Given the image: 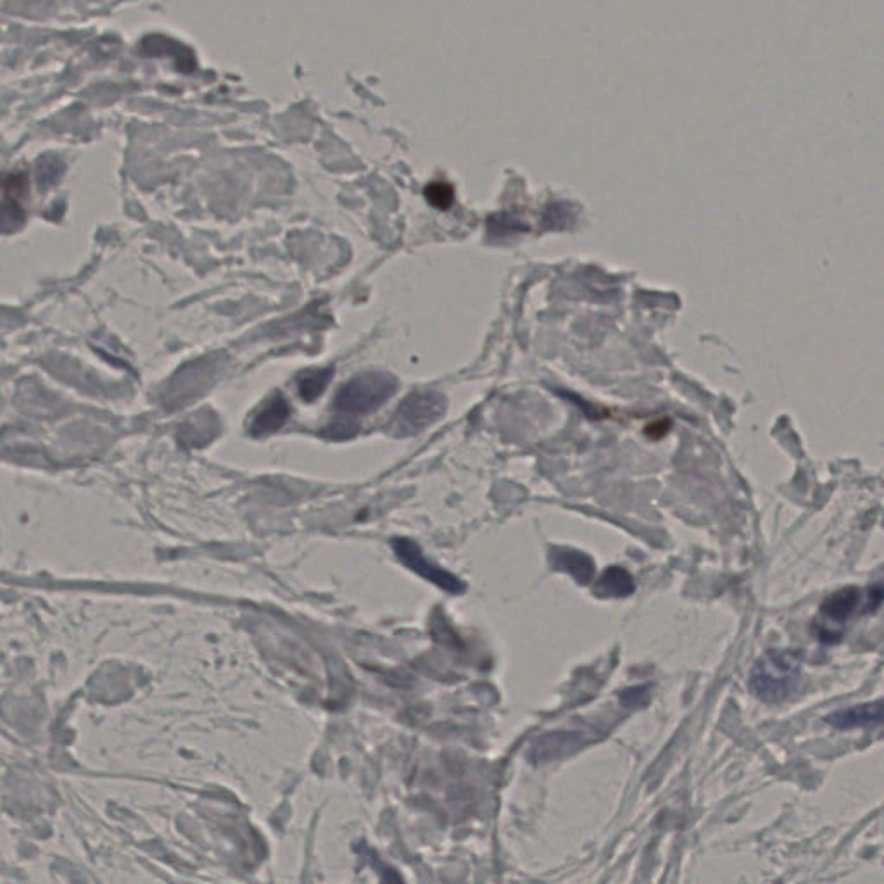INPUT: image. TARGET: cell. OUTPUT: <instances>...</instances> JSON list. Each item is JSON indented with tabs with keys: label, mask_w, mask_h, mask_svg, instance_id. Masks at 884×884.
Returning <instances> with one entry per match:
<instances>
[{
	"label": "cell",
	"mask_w": 884,
	"mask_h": 884,
	"mask_svg": "<svg viewBox=\"0 0 884 884\" xmlns=\"http://www.w3.org/2000/svg\"><path fill=\"white\" fill-rule=\"evenodd\" d=\"M332 375H334V370L332 369L316 370V372L306 373V375L300 379V384H298L300 396L303 397L304 402H315L316 397L322 396V393L327 389Z\"/></svg>",
	"instance_id": "cell-10"
},
{
	"label": "cell",
	"mask_w": 884,
	"mask_h": 884,
	"mask_svg": "<svg viewBox=\"0 0 884 884\" xmlns=\"http://www.w3.org/2000/svg\"><path fill=\"white\" fill-rule=\"evenodd\" d=\"M827 724L838 729L868 728L884 724V700L857 705L826 717Z\"/></svg>",
	"instance_id": "cell-6"
},
{
	"label": "cell",
	"mask_w": 884,
	"mask_h": 884,
	"mask_svg": "<svg viewBox=\"0 0 884 884\" xmlns=\"http://www.w3.org/2000/svg\"><path fill=\"white\" fill-rule=\"evenodd\" d=\"M632 593H635V581L629 572L620 567L606 569L596 584V594L602 598H626Z\"/></svg>",
	"instance_id": "cell-9"
},
{
	"label": "cell",
	"mask_w": 884,
	"mask_h": 884,
	"mask_svg": "<svg viewBox=\"0 0 884 884\" xmlns=\"http://www.w3.org/2000/svg\"><path fill=\"white\" fill-rule=\"evenodd\" d=\"M382 884H405L402 876L394 869L382 865Z\"/></svg>",
	"instance_id": "cell-11"
},
{
	"label": "cell",
	"mask_w": 884,
	"mask_h": 884,
	"mask_svg": "<svg viewBox=\"0 0 884 884\" xmlns=\"http://www.w3.org/2000/svg\"><path fill=\"white\" fill-rule=\"evenodd\" d=\"M799 677V659L787 651H770L755 663L749 686L760 700L779 701L796 688Z\"/></svg>",
	"instance_id": "cell-2"
},
{
	"label": "cell",
	"mask_w": 884,
	"mask_h": 884,
	"mask_svg": "<svg viewBox=\"0 0 884 884\" xmlns=\"http://www.w3.org/2000/svg\"><path fill=\"white\" fill-rule=\"evenodd\" d=\"M289 415H291V406L286 402V397L275 394L254 417L251 432L254 435L271 434L287 422Z\"/></svg>",
	"instance_id": "cell-8"
},
{
	"label": "cell",
	"mask_w": 884,
	"mask_h": 884,
	"mask_svg": "<svg viewBox=\"0 0 884 884\" xmlns=\"http://www.w3.org/2000/svg\"><path fill=\"white\" fill-rule=\"evenodd\" d=\"M446 397L435 391H420L406 397L399 405L393 420L391 434L396 438H411L439 422L446 414Z\"/></svg>",
	"instance_id": "cell-4"
},
{
	"label": "cell",
	"mask_w": 884,
	"mask_h": 884,
	"mask_svg": "<svg viewBox=\"0 0 884 884\" xmlns=\"http://www.w3.org/2000/svg\"><path fill=\"white\" fill-rule=\"evenodd\" d=\"M884 590L881 585L871 588H847L838 591L824 602L821 606L819 620H817V635L823 641L838 639L839 627L847 624L856 614H868L876 610L883 603Z\"/></svg>",
	"instance_id": "cell-1"
},
{
	"label": "cell",
	"mask_w": 884,
	"mask_h": 884,
	"mask_svg": "<svg viewBox=\"0 0 884 884\" xmlns=\"http://www.w3.org/2000/svg\"><path fill=\"white\" fill-rule=\"evenodd\" d=\"M549 558L555 569L569 573L581 584H588L593 579L594 561L578 549L552 548Z\"/></svg>",
	"instance_id": "cell-7"
},
{
	"label": "cell",
	"mask_w": 884,
	"mask_h": 884,
	"mask_svg": "<svg viewBox=\"0 0 884 884\" xmlns=\"http://www.w3.org/2000/svg\"><path fill=\"white\" fill-rule=\"evenodd\" d=\"M396 391L397 381L389 373H358L340 387L336 406L346 414H370L389 402Z\"/></svg>",
	"instance_id": "cell-3"
},
{
	"label": "cell",
	"mask_w": 884,
	"mask_h": 884,
	"mask_svg": "<svg viewBox=\"0 0 884 884\" xmlns=\"http://www.w3.org/2000/svg\"><path fill=\"white\" fill-rule=\"evenodd\" d=\"M393 548L397 557H399V560H402L408 569L418 573L420 578L427 579V581L438 585L441 590L447 591V593L460 594L465 591V584H463L460 579H456L453 573L441 569V567L435 566V563H430V561L423 557L422 549L418 548L414 540L394 539Z\"/></svg>",
	"instance_id": "cell-5"
}]
</instances>
